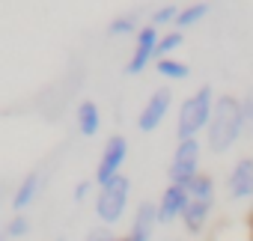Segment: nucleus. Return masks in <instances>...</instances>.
Wrapping results in <instances>:
<instances>
[{"mask_svg":"<svg viewBox=\"0 0 253 241\" xmlns=\"http://www.w3.org/2000/svg\"><path fill=\"white\" fill-rule=\"evenodd\" d=\"M84 241H116V238H113V232H110V229H92Z\"/></svg>","mask_w":253,"mask_h":241,"instance_id":"21","label":"nucleus"},{"mask_svg":"<svg viewBox=\"0 0 253 241\" xmlns=\"http://www.w3.org/2000/svg\"><path fill=\"white\" fill-rule=\"evenodd\" d=\"M182 42H185L182 30H170V33H164V36H161V42H158V60L173 57V51H179V48H182Z\"/></svg>","mask_w":253,"mask_h":241,"instance_id":"16","label":"nucleus"},{"mask_svg":"<svg viewBox=\"0 0 253 241\" xmlns=\"http://www.w3.org/2000/svg\"><path fill=\"white\" fill-rule=\"evenodd\" d=\"M27 229H30L27 217H21V214H18V217H15V220L9 223V229H6V238H18V235H24Z\"/></svg>","mask_w":253,"mask_h":241,"instance_id":"19","label":"nucleus"},{"mask_svg":"<svg viewBox=\"0 0 253 241\" xmlns=\"http://www.w3.org/2000/svg\"><path fill=\"white\" fill-rule=\"evenodd\" d=\"M36 194H39V173H27L21 179V185L15 188V194H12V208L15 211H24L27 205H33Z\"/></svg>","mask_w":253,"mask_h":241,"instance_id":"13","label":"nucleus"},{"mask_svg":"<svg viewBox=\"0 0 253 241\" xmlns=\"http://www.w3.org/2000/svg\"><path fill=\"white\" fill-rule=\"evenodd\" d=\"M95 188V179H86V182H81L78 188H75V202H84L86 200V194Z\"/></svg>","mask_w":253,"mask_h":241,"instance_id":"20","label":"nucleus"},{"mask_svg":"<svg viewBox=\"0 0 253 241\" xmlns=\"http://www.w3.org/2000/svg\"><path fill=\"white\" fill-rule=\"evenodd\" d=\"M158 42H161V33L152 24L140 27V33L134 36V51H131V60H128V66H125V72H128V75H140L158 57Z\"/></svg>","mask_w":253,"mask_h":241,"instance_id":"7","label":"nucleus"},{"mask_svg":"<svg viewBox=\"0 0 253 241\" xmlns=\"http://www.w3.org/2000/svg\"><path fill=\"white\" fill-rule=\"evenodd\" d=\"M170 241H182V238H170Z\"/></svg>","mask_w":253,"mask_h":241,"instance_id":"24","label":"nucleus"},{"mask_svg":"<svg viewBox=\"0 0 253 241\" xmlns=\"http://www.w3.org/2000/svg\"><path fill=\"white\" fill-rule=\"evenodd\" d=\"M185 202H188V191L185 185H167L161 200H158V217L161 223H173L185 214Z\"/></svg>","mask_w":253,"mask_h":241,"instance_id":"11","label":"nucleus"},{"mask_svg":"<svg viewBox=\"0 0 253 241\" xmlns=\"http://www.w3.org/2000/svg\"><path fill=\"white\" fill-rule=\"evenodd\" d=\"M101 128V113H98V104L95 101H81L78 107V131L84 137H95Z\"/></svg>","mask_w":253,"mask_h":241,"instance_id":"12","label":"nucleus"},{"mask_svg":"<svg viewBox=\"0 0 253 241\" xmlns=\"http://www.w3.org/2000/svg\"><path fill=\"white\" fill-rule=\"evenodd\" d=\"M128 158V140L122 134H113L107 137L104 149H101V158H98V167H95V185H107L113 182L116 176H122V164Z\"/></svg>","mask_w":253,"mask_h":241,"instance_id":"6","label":"nucleus"},{"mask_svg":"<svg viewBox=\"0 0 253 241\" xmlns=\"http://www.w3.org/2000/svg\"><path fill=\"white\" fill-rule=\"evenodd\" d=\"M203 146L200 140H179L176 152H173V161H170V185H191L200 173V155Z\"/></svg>","mask_w":253,"mask_h":241,"instance_id":"5","label":"nucleus"},{"mask_svg":"<svg viewBox=\"0 0 253 241\" xmlns=\"http://www.w3.org/2000/svg\"><path fill=\"white\" fill-rule=\"evenodd\" d=\"M247 116H244V101L235 95H217L214 110H211V122L206 128V143L211 152H229L238 137L244 134Z\"/></svg>","mask_w":253,"mask_h":241,"instance_id":"1","label":"nucleus"},{"mask_svg":"<svg viewBox=\"0 0 253 241\" xmlns=\"http://www.w3.org/2000/svg\"><path fill=\"white\" fill-rule=\"evenodd\" d=\"M155 226H161L158 202H140V205H137V211H134L131 229H128V241H152Z\"/></svg>","mask_w":253,"mask_h":241,"instance_id":"10","label":"nucleus"},{"mask_svg":"<svg viewBox=\"0 0 253 241\" xmlns=\"http://www.w3.org/2000/svg\"><path fill=\"white\" fill-rule=\"evenodd\" d=\"M209 9H211L209 3H188V6H182L176 24H179V27H194L197 21H203V18L209 15Z\"/></svg>","mask_w":253,"mask_h":241,"instance_id":"15","label":"nucleus"},{"mask_svg":"<svg viewBox=\"0 0 253 241\" xmlns=\"http://www.w3.org/2000/svg\"><path fill=\"white\" fill-rule=\"evenodd\" d=\"M214 92L211 86H200L197 92H191L182 107H179V116H176V134L179 140H197V134L203 128H209L211 122V110H214Z\"/></svg>","mask_w":253,"mask_h":241,"instance_id":"2","label":"nucleus"},{"mask_svg":"<svg viewBox=\"0 0 253 241\" xmlns=\"http://www.w3.org/2000/svg\"><path fill=\"white\" fill-rule=\"evenodd\" d=\"M170 104H173V92H170L167 86L155 89V92L149 95V101L143 104L140 116H137V128H140L143 134L155 131V128L164 122V119H167V110H170Z\"/></svg>","mask_w":253,"mask_h":241,"instance_id":"8","label":"nucleus"},{"mask_svg":"<svg viewBox=\"0 0 253 241\" xmlns=\"http://www.w3.org/2000/svg\"><path fill=\"white\" fill-rule=\"evenodd\" d=\"M244 116H247V125H253V98L244 101Z\"/></svg>","mask_w":253,"mask_h":241,"instance_id":"22","label":"nucleus"},{"mask_svg":"<svg viewBox=\"0 0 253 241\" xmlns=\"http://www.w3.org/2000/svg\"><path fill=\"white\" fill-rule=\"evenodd\" d=\"M179 6L176 3H167V6H158L155 9V15H152V27H161V24H176V18H179Z\"/></svg>","mask_w":253,"mask_h":241,"instance_id":"18","label":"nucleus"},{"mask_svg":"<svg viewBox=\"0 0 253 241\" xmlns=\"http://www.w3.org/2000/svg\"><path fill=\"white\" fill-rule=\"evenodd\" d=\"M229 200H253V158H238L226 176Z\"/></svg>","mask_w":253,"mask_h":241,"instance_id":"9","label":"nucleus"},{"mask_svg":"<svg viewBox=\"0 0 253 241\" xmlns=\"http://www.w3.org/2000/svg\"><path fill=\"white\" fill-rule=\"evenodd\" d=\"M128 197H131V182L128 176H116L113 182L101 185L95 194V214L104 223H116L125 208H128Z\"/></svg>","mask_w":253,"mask_h":241,"instance_id":"4","label":"nucleus"},{"mask_svg":"<svg viewBox=\"0 0 253 241\" xmlns=\"http://www.w3.org/2000/svg\"><path fill=\"white\" fill-rule=\"evenodd\" d=\"M107 33H110V36H128V33H134V36H137V33H140V30H137V18H134V15L113 18V21H110V27H107Z\"/></svg>","mask_w":253,"mask_h":241,"instance_id":"17","label":"nucleus"},{"mask_svg":"<svg viewBox=\"0 0 253 241\" xmlns=\"http://www.w3.org/2000/svg\"><path fill=\"white\" fill-rule=\"evenodd\" d=\"M250 241H253V217H250Z\"/></svg>","mask_w":253,"mask_h":241,"instance_id":"23","label":"nucleus"},{"mask_svg":"<svg viewBox=\"0 0 253 241\" xmlns=\"http://www.w3.org/2000/svg\"><path fill=\"white\" fill-rule=\"evenodd\" d=\"M185 191H188V202H185L182 220H185L188 232L200 235L209 214H211V208H214V182L209 176H197L191 185H185Z\"/></svg>","mask_w":253,"mask_h":241,"instance_id":"3","label":"nucleus"},{"mask_svg":"<svg viewBox=\"0 0 253 241\" xmlns=\"http://www.w3.org/2000/svg\"><path fill=\"white\" fill-rule=\"evenodd\" d=\"M155 69H158V75H161V78H167V80H185V78L191 75V69H188L182 60H176V57L158 60V63H155Z\"/></svg>","mask_w":253,"mask_h":241,"instance_id":"14","label":"nucleus"}]
</instances>
